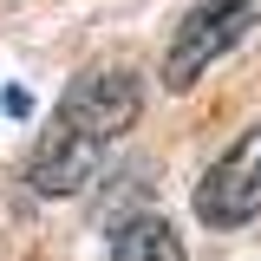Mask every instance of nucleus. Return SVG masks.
Segmentation results:
<instances>
[{
	"instance_id": "f257e3e1",
	"label": "nucleus",
	"mask_w": 261,
	"mask_h": 261,
	"mask_svg": "<svg viewBox=\"0 0 261 261\" xmlns=\"http://www.w3.org/2000/svg\"><path fill=\"white\" fill-rule=\"evenodd\" d=\"M130 118H137V79L124 65H98L85 79H72L46 137H39V150H33V163H27V183L39 196L85 190L92 170L105 163V150L118 144V130H130Z\"/></svg>"
},
{
	"instance_id": "f03ea898",
	"label": "nucleus",
	"mask_w": 261,
	"mask_h": 261,
	"mask_svg": "<svg viewBox=\"0 0 261 261\" xmlns=\"http://www.w3.org/2000/svg\"><path fill=\"white\" fill-rule=\"evenodd\" d=\"M255 7L261 0H202V7H190L183 27H176V39H170V53H163V85L170 92H190L196 79L255 27Z\"/></svg>"
},
{
	"instance_id": "7ed1b4c3",
	"label": "nucleus",
	"mask_w": 261,
	"mask_h": 261,
	"mask_svg": "<svg viewBox=\"0 0 261 261\" xmlns=\"http://www.w3.org/2000/svg\"><path fill=\"white\" fill-rule=\"evenodd\" d=\"M196 216L209 228H235V222H255L261 216V124L222 163H209V176L196 183Z\"/></svg>"
},
{
	"instance_id": "20e7f679",
	"label": "nucleus",
	"mask_w": 261,
	"mask_h": 261,
	"mask_svg": "<svg viewBox=\"0 0 261 261\" xmlns=\"http://www.w3.org/2000/svg\"><path fill=\"white\" fill-rule=\"evenodd\" d=\"M111 261H183V242H176V228L163 216H137V222L118 228Z\"/></svg>"
}]
</instances>
